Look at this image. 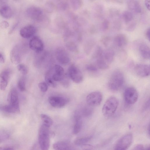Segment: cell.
Wrapping results in <instances>:
<instances>
[{
    "instance_id": "17",
    "label": "cell",
    "mask_w": 150,
    "mask_h": 150,
    "mask_svg": "<svg viewBox=\"0 0 150 150\" xmlns=\"http://www.w3.org/2000/svg\"><path fill=\"white\" fill-rule=\"evenodd\" d=\"M0 110L4 112L10 113H18L20 111L19 105L9 104L0 106Z\"/></svg>"
},
{
    "instance_id": "11",
    "label": "cell",
    "mask_w": 150,
    "mask_h": 150,
    "mask_svg": "<svg viewBox=\"0 0 150 150\" xmlns=\"http://www.w3.org/2000/svg\"><path fill=\"white\" fill-rule=\"evenodd\" d=\"M134 71L139 76L145 77L149 75L150 68L149 65L143 64H137L134 68Z\"/></svg>"
},
{
    "instance_id": "4",
    "label": "cell",
    "mask_w": 150,
    "mask_h": 150,
    "mask_svg": "<svg viewBox=\"0 0 150 150\" xmlns=\"http://www.w3.org/2000/svg\"><path fill=\"white\" fill-rule=\"evenodd\" d=\"M133 137L131 134H126L117 141L114 148L115 150H125L127 149L131 145L133 141Z\"/></svg>"
},
{
    "instance_id": "27",
    "label": "cell",
    "mask_w": 150,
    "mask_h": 150,
    "mask_svg": "<svg viewBox=\"0 0 150 150\" xmlns=\"http://www.w3.org/2000/svg\"><path fill=\"white\" fill-rule=\"evenodd\" d=\"M40 116L43 125L49 127L52 125L53 121L50 117L44 114H41Z\"/></svg>"
},
{
    "instance_id": "31",
    "label": "cell",
    "mask_w": 150,
    "mask_h": 150,
    "mask_svg": "<svg viewBox=\"0 0 150 150\" xmlns=\"http://www.w3.org/2000/svg\"><path fill=\"white\" fill-rule=\"evenodd\" d=\"M55 7V5L53 3L48 2H46L45 5V10L47 13H51L54 11Z\"/></svg>"
},
{
    "instance_id": "46",
    "label": "cell",
    "mask_w": 150,
    "mask_h": 150,
    "mask_svg": "<svg viewBox=\"0 0 150 150\" xmlns=\"http://www.w3.org/2000/svg\"><path fill=\"white\" fill-rule=\"evenodd\" d=\"M13 149L10 147H8V146H4V147H0V150H12Z\"/></svg>"
},
{
    "instance_id": "5",
    "label": "cell",
    "mask_w": 150,
    "mask_h": 150,
    "mask_svg": "<svg viewBox=\"0 0 150 150\" xmlns=\"http://www.w3.org/2000/svg\"><path fill=\"white\" fill-rule=\"evenodd\" d=\"M124 97L126 103L129 104H133L137 101L138 98V93L134 88L129 87L125 90Z\"/></svg>"
},
{
    "instance_id": "45",
    "label": "cell",
    "mask_w": 150,
    "mask_h": 150,
    "mask_svg": "<svg viewBox=\"0 0 150 150\" xmlns=\"http://www.w3.org/2000/svg\"><path fill=\"white\" fill-rule=\"evenodd\" d=\"M5 62V59L3 55L0 53V63L3 64Z\"/></svg>"
},
{
    "instance_id": "37",
    "label": "cell",
    "mask_w": 150,
    "mask_h": 150,
    "mask_svg": "<svg viewBox=\"0 0 150 150\" xmlns=\"http://www.w3.org/2000/svg\"><path fill=\"white\" fill-rule=\"evenodd\" d=\"M131 8L133 10H134L135 12H139L141 11V7L139 4L136 1L133 2Z\"/></svg>"
},
{
    "instance_id": "9",
    "label": "cell",
    "mask_w": 150,
    "mask_h": 150,
    "mask_svg": "<svg viewBox=\"0 0 150 150\" xmlns=\"http://www.w3.org/2000/svg\"><path fill=\"white\" fill-rule=\"evenodd\" d=\"M69 100L67 98L59 96H51L48 98V102L53 107L60 108L64 106L68 102Z\"/></svg>"
},
{
    "instance_id": "10",
    "label": "cell",
    "mask_w": 150,
    "mask_h": 150,
    "mask_svg": "<svg viewBox=\"0 0 150 150\" xmlns=\"http://www.w3.org/2000/svg\"><path fill=\"white\" fill-rule=\"evenodd\" d=\"M55 56L57 61L62 64H67L70 60L68 53L62 48H59L57 49Z\"/></svg>"
},
{
    "instance_id": "12",
    "label": "cell",
    "mask_w": 150,
    "mask_h": 150,
    "mask_svg": "<svg viewBox=\"0 0 150 150\" xmlns=\"http://www.w3.org/2000/svg\"><path fill=\"white\" fill-rule=\"evenodd\" d=\"M30 47L37 52H42L44 48V44L42 40L38 37H33L29 42Z\"/></svg>"
},
{
    "instance_id": "15",
    "label": "cell",
    "mask_w": 150,
    "mask_h": 150,
    "mask_svg": "<svg viewBox=\"0 0 150 150\" xmlns=\"http://www.w3.org/2000/svg\"><path fill=\"white\" fill-rule=\"evenodd\" d=\"M22 53L20 45L15 46L11 50L10 54L11 60L15 64H18L21 59Z\"/></svg>"
},
{
    "instance_id": "47",
    "label": "cell",
    "mask_w": 150,
    "mask_h": 150,
    "mask_svg": "<svg viewBox=\"0 0 150 150\" xmlns=\"http://www.w3.org/2000/svg\"><path fill=\"white\" fill-rule=\"evenodd\" d=\"M37 0L39 1H42L43 0Z\"/></svg>"
},
{
    "instance_id": "36",
    "label": "cell",
    "mask_w": 150,
    "mask_h": 150,
    "mask_svg": "<svg viewBox=\"0 0 150 150\" xmlns=\"http://www.w3.org/2000/svg\"><path fill=\"white\" fill-rule=\"evenodd\" d=\"M86 69L88 71L96 72L98 71V68L96 65L93 64H89L86 67Z\"/></svg>"
},
{
    "instance_id": "28",
    "label": "cell",
    "mask_w": 150,
    "mask_h": 150,
    "mask_svg": "<svg viewBox=\"0 0 150 150\" xmlns=\"http://www.w3.org/2000/svg\"><path fill=\"white\" fill-rule=\"evenodd\" d=\"M92 138L91 136L83 137L76 139L74 142L75 144L78 145H83L89 142Z\"/></svg>"
},
{
    "instance_id": "1",
    "label": "cell",
    "mask_w": 150,
    "mask_h": 150,
    "mask_svg": "<svg viewBox=\"0 0 150 150\" xmlns=\"http://www.w3.org/2000/svg\"><path fill=\"white\" fill-rule=\"evenodd\" d=\"M124 81V76L122 72L119 69L115 70L110 77L108 82V87L112 91H117L123 86Z\"/></svg>"
},
{
    "instance_id": "29",
    "label": "cell",
    "mask_w": 150,
    "mask_h": 150,
    "mask_svg": "<svg viewBox=\"0 0 150 150\" xmlns=\"http://www.w3.org/2000/svg\"><path fill=\"white\" fill-rule=\"evenodd\" d=\"M122 17L124 21L127 23L132 20L133 16L132 13L130 12L126 11L123 13Z\"/></svg>"
},
{
    "instance_id": "13",
    "label": "cell",
    "mask_w": 150,
    "mask_h": 150,
    "mask_svg": "<svg viewBox=\"0 0 150 150\" xmlns=\"http://www.w3.org/2000/svg\"><path fill=\"white\" fill-rule=\"evenodd\" d=\"M52 76L55 81H61L65 76L64 70L61 66L55 65L53 69H51Z\"/></svg>"
},
{
    "instance_id": "42",
    "label": "cell",
    "mask_w": 150,
    "mask_h": 150,
    "mask_svg": "<svg viewBox=\"0 0 150 150\" xmlns=\"http://www.w3.org/2000/svg\"><path fill=\"white\" fill-rule=\"evenodd\" d=\"M150 28H149L146 30L145 33V36L146 38L149 41L150 40Z\"/></svg>"
},
{
    "instance_id": "39",
    "label": "cell",
    "mask_w": 150,
    "mask_h": 150,
    "mask_svg": "<svg viewBox=\"0 0 150 150\" xmlns=\"http://www.w3.org/2000/svg\"><path fill=\"white\" fill-rule=\"evenodd\" d=\"M9 26L8 23L6 21H2L0 23V27L2 29H6Z\"/></svg>"
},
{
    "instance_id": "21",
    "label": "cell",
    "mask_w": 150,
    "mask_h": 150,
    "mask_svg": "<svg viewBox=\"0 0 150 150\" xmlns=\"http://www.w3.org/2000/svg\"><path fill=\"white\" fill-rule=\"evenodd\" d=\"M53 147L55 150H67L71 149L72 146L67 141H60L54 143Z\"/></svg>"
},
{
    "instance_id": "19",
    "label": "cell",
    "mask_w": 150,
    "mask_h": 150,
    "mask_svg": "<svg viewBox=\"0 0 150 150\" xmlns=\"http://www.w3.org/2000/svg\"><path fill=\"white\" fill-rule=\"evenodd\" d=\"M139 50L141 57L144 59L150 58V49L149 46L145 43H142L139 46Z\"/></svg>"
},
{
    "instance_id": "26",
    "label": "cell",
    "mask_w": 150,
    "mask_h": 150,
    "mask_svg": "<svg viewBox=\"0 0 150 150\" xmlns=\"http://www.w3.org/2000/svg\"><path fill=\"white\" fill-rule=\"evenodd\" d=\"M75 122L74 126L73 132L77 134L80 131L82 125V121L81 116L77 115L75 116Z\"/></svg>"
},
{
    "instance_id": "48",
    "label": "cell",
    "mask_w": 150,
    "mask_h": 150,
    "mask_svg": "<svg viewBox=\"0 0 150 150\" xmlns=\"http://www.w3.org/2000/svg\"><path fill=\"white\" fill-rule=\"evenodd\" d=\"M14 1H18L20 0H14Z\"/></svg>"
},
{
    "instance_id": "16",
    "label": "cell",
    "mask_w": 150,
    "mask_h": 150,
    "mask_svg": "<svg viewBox=\"0 0 150 150\" xmlns=\"http://www.w3.org/2000/svg\"><path fill=\"white\" fill-rule=\"evenodd\" d=\"M36 30V28L34 26L29 25L22 28L20 30V33L22 37L28 38L33 36Z\"/></svg>"
},
{
    "instance_id": "43",
    "label": "cell",
    "mask_w": 150,
    "mask_h": 150,
    "mask_svg": "<svg viewBox=\"0 0 150 150\" xmlns=\"http://www.w3.org/2000/svg\"><path fill=\"white\" fill-rule=\"evenodd\" d=\"M109 39L108 38H105L102 39V42L103 44L104 45L107 46L108 45V43L109 41Z\"/></svg>"
},
{
    "instance_id": "18",
    "label": "cell",
    "mask_w": 150,
    "mask_h": 150,
    "mask_svg": "<svg viewBox=\"0 0 150 150\" xmlns=\"http://www.w3.org/2000/svg\"><path fill=\"white\" fill-rule=\"evenodd\" d=\"M128 40L126 36L122 34L117 35L114 39V42L115 45L120 48L125 46Z\"/></svg>"
},
{
    "instance_id": "44",
    "label": "cell",
    "mask_w": 150,
    "mask_h": 150,
    "mask_svg": "<svg viewBox=\"0 0 150 150\" xmlns=\"http://www.w3.org/2000/svg\"><path fill=\"white\" fill-rule=\"evenodd\" d=\"M150 0H145V4L147 8L149 10H150Z\"/></svg>"
},
{
    "instance_id": "3",
    "label": "cell",
    "mask_w": 150,
    "mask_h": 150,
    "mask_svg": "<svg viewBox=\"0 0 150 150\" xmlns=\"http://www.w3.org/2000/svg\"><path fill=\"white\" fill-rule=\"evenodd\" d=\"M119 105L117 99L112 96L105 102L102 108V113L105 117H109L113 115L116 112Z\"/></svg>"
},
{
    "instance_id": "38",
    "label": "cell",
    "mask_w": 150,
    "mask_h": 150,
    "mask_svg": "<svg viewBox=\"0 0 150 150\" xmlns=\"http://www.w3.org/2000/svg\"><path fill=\"white\" fill-rule=\"evenodd\" d=\"M61 81L62 84L65 87H67L69 85V81L65 75L63 79Z\"/></svg>"
},
{
    "instance_id": "25",
    "label": "cell",
    "mask_w": 150,
    "mask_h": 150,
    "mask_svg": "<svg viewBox=\"0 0 150 150\" xmlns=\"http://www.w3.org/2000/svg\"><path fill=\"white\" fill-rule=\"evenodd\" d=\"M45 80L46 83L49 86L53 88L56 86V81H54L52 78L51 70L48 71L46 74Z\"/></svg>"
},
{
    "instance_id": "20",
    "label": "cell",
    "mask_w": 150,
    "mask_h": 150,
    "mask_svg": "<svg viewBox=\"0 0 150 150\" xmlns=\"http://www.w3.org/2000/svg\"><path fill=\"white\" fill-rule=\"evenodd\" d=\"M8 100L9 104L12 105L19 104L18 93L15 88H12L10 91Z\"/></svg>"
},
{
    "instance_id": "22",
    "label": "cell",
    "mask_w": 150,
    "mask_h": 150,
    "mask_svg": "<svg viewBox=\"0 0 150 150\" xmlns=\"http://www.w3.org/2000/svg\"><path fill=\"white\" fill-rule=\"evenodd\" d=\"M103 57L109 64L112 63L114 60L115 53L114 50L111 49H108L103 51Z\"/></svg>"
},
{
    "instance_id": "30",
    "label": "cell",
    "mask_w": 150,
    "mask_h": 150,
    "mask_svg": "<svg viewBox=\"0 0 150 150\" xmlns=\"http://www.w3.org/2000/svg\"><path fill=\"white\" fill-rule=\"evenodd\" d=\"M70 1L72 7L74 10H78L81 6V0H70Z\"/></svg>"
},
{
    "instance_id": "35",
    "label": "cell",
    "mask_w": 150,
    "mask_h": 150,
    "mask_svg": "<svg viewBox=\"0 0 150 150\" xmlns=\"http://www.w3.org/2000/svg\"><path fill=\"white\" fill-rule=\"evenodd\" d=\"M48 85L47 83L44 82L40 83L38 85V86L40 91L43 92H45L47 90Z\"/></svg>"
},
{
    "instance_id": "14",
    "label": "cell",
    "mask_w": 150,
    "mask_h": 150,
    "mask_svg": "<svg viewBox=\"0 0 150 150\" xmlns=\"http://www.w3.org/2000/svg\"><path fill=\"white\" fill-rule=\"evenodd\" d=\"M11 74V71L9 69H5L0 73V89L1 90L6 89Z\"/></svg>"
},
{
    "instance_id": "6",
    "label": "cell",
    "mask_w": 150,
    "mask_h": 150,
    "mask_svg": "<svg viewBox=\"0 0 150 150\" xmlns=\"http://www.w3.org/2000/svg\"><path fill=\"white\" fill-rule=\"evenodd\" d=\"M26 13L28 17L35 21H40L44 18L42 10L36 6L28 7L26 10Z\"/></svg>"
},
{
    "instance_id": "8",
    "label": "cell",
    "mask_w": 150,
    "mask_h": 150,
    "mask_svg": "<svg viewBox=\"0 0 150 150\" xmlns=\"http://www.w3.org/2000/svg\"><path fill=\"white\" fill-rule=\"evenodd\" d=\"M103 98L101 93L98 91L91 93L86 97V101L88 105L91 106L99 105L101 103Z\"/></svg>"
},
{
    "instance_id": "50",
    "label": "cell",
    "mask_w": 150,
    "mask_h": 150,
    "mask_svg": "<svg viewBox=\"0 0 150 150\" xmlns=\"http://www.w3.org/2000/svg\"><path fill=\"white\" fill-rule=\"evenodd\" d=\"M1 0H0V1H1Z\"/></svg>"
},
{
    "instance_id": "23",
    "label": "cell",
    "mask_w": 150,
    "mask_h": 150,
    "mask_svg": "<svg viewBox=\"0 0 150 150\" xmlns=\"http://www.w3.org/2000/svg\"><path fill=\"white\" fill-rule=\"evenodd\" d=\"M0 14L3 18L8 19L12 16L13 11L10 6L4 5L2 6L0 8Z\"/></svg>"
},
{
    "instance_id": "24",
    "label": "cell",
    "mask_w": 150,
    "mask_h": 150,
    "mask_svg": "<svg viewBox=\"0 0 150 150\" xmlns=\"http://www.w3.org/2000/svg\"><path fill=\"white\" fill-rule=\"evenodd\" d=\"M96 59V66L98 69L105 70L109 68V64L104 59L103 55L97 58Z\"/></svg>"
},
{
    "instance_id": "32",
    "label": "cell",
    "mask_w": 150,
    "mask_h": 150,
    "mask_svg": "<svg viewBox=\"0 0 150 150\" xmlns=\"http://www.w3.org/2000/svg\"><path fill=\"white\" fill-rule=\"evenodd\" d=\"M18 86L21 91H23L25 90V82L24 78H21L19 80L18 82Z\"/></svg>"
},
{
    "instance_id": "2",
    "label": "cell",
    "mask_w": 150,
    "mask_h": 150,
    "mask_svg": "<svg viewBox=\"0 0 150 150\" xmlns=\"http://www.w3.org/2000/svg\"><path fill=\"white\" fill-rule=\"evenodd\" d=\"M49 127L42 124L38 133V142L41 149L48 150L50 146V131Z\"/></svg>"
},
{
    "instance_id": "49",
    "label": "cell",
    "mask_w": 150,
    "mask_h": 150,
    "mask_svg": "<svg viewBox=\"0 0 150 150\" xmlns=\"http://www.w3.org/2000/svg\"></svg>"
},
{
    "instance_id": "33",
    "label": "cell",
    "mask_w": 150,
    "mask_h": 150,
    "mask_svg": "<svg viewBox=\"0 0 150 150\" xmlns=\"http://www.w3.org/2000/svg\"><path fill=\"white\" fill-rule=\"evenodd\" d=\"M17 68L18 71L22 74L25 75L28 73V69L25 64H18L17 65Z\"/></svg>"
},
{
    "instance_id": "41",
    "label": "cell",
    "mask_w": 150,
    "mask_h": 150,
    "mask_svg": "<svg viewBox=\"0 0 150 150\" xmlns=\"http://www.w3.org/2000/svg\"><path fill=\"white\" fill-rule=\"evenodd\" d=\"M145 147L143 145L141 144H138L136 145L133 148L134 150H144Z\"/></svg>"
},
{
    "instance_id": "40",
    "label": "cell",
    "mask_w": 150,
    "mask_h": 150,
    "mask_svg": "<svg viewBox=\"0 0 150 150\" xmlns=\"http://www.w3.org/2000/svg\"><path fill=\"white\" fill-rule=\"evenodd\" d=\"M109 24L107 21H105L104 22L102 25V28L103 30H105L108 28Z\"/></svg>"
},
{
    "instance_id": "7",
    "label": "cell",
    "mask_w": 150,
    "mask_h": 150,
    "mask_svg": "<svg viewBox=\"0 0 150 150\" xmlns=\"http://www.w3.org/2000/svg\"><path fill=\"white\" fill-rule=\"evenodd\" d=\"M69 77L76 83H81L83 80V76L80 70L74 65H71L68 69Z\"/></svg>"
},
{
    "instance_id": "34",
    "label": "cell",
    "mask_w": 150,
    "mask_h": 150,
    "mask_svg": "<svg viewBox=\"0 0 150 150\" xmlns=\"http://www.w3.org/2000/svg\"><path fill=\"white\" fill-rule=\"evenodd\" d=\"M68 5L65 2H62L59 3L57 6V9L60 11H65L68 8Z\"/></svg>"
}]
</instances>
